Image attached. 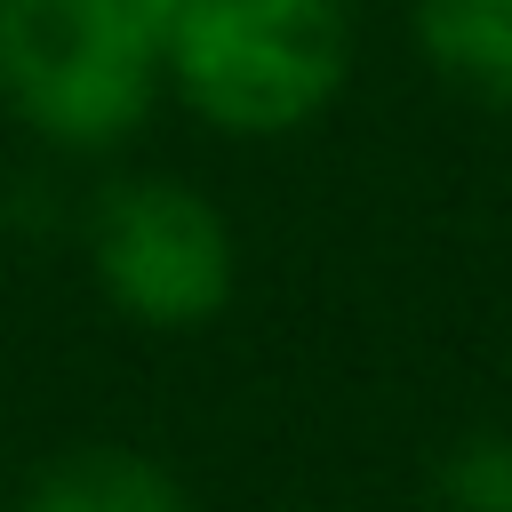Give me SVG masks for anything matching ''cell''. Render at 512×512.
<instances>
[{
    "mask_svg": "<svg viewBox=\"0 0 512 512\" xmlns=\"http://www.w3.org/2000/svg\"><path fill=\"white\" fill-rule=\"evenodd\" d=\"M176 0H0V112L64 152L128 144L168 88Z\"/></svg>",
    "mask_w": 512,
    "mask_h": 512,
    "instance_id": "cell-1",
    "label": "cell"
},
{
    "mask_svg": "<svg viewBox=\"0 0 512 512\" xmlns=\"http://www.w3.org/2000/svg\"><path fill=\"white\" fill-rule=\"evenodd\" d=\"M16 512H192V496L160 456L128 440H80L32 464Z\"/></svg>",
    "mask_w": 512,
    "mask_h": 512,
    "instance_id": "cell-4",
    "label": "cell"
},
{
    "mask_svg": "<svg viewBox=\"0 0 512 512\" xmlns=\"http://www.w3.org/2000/svg\"><path fill=\"white\" fill-rule=\"evenodd\" d=\"M432 512H512V424H472L432 464Z\"/></svg>",
    "mask_w": 512,
    "mask_h": 512,
    "instance_id": "cell-6",
    "label": "cell"
},
{
    "mask_svg": "<svg viewBox=\"0 0 512 512\" xmlns=\"http://www.w3.org/2000/svg\"><path fill=\"white\" fill-rule=\"evenodd\" d=\"M352 56V0H176L168 88L224 136H288L344 96Z\"/></svg>",
    "mask_w": 512,
    "mask_h": 512,
    "instance_id": "cell-2",
    "label": "cell"
},
{
    "mask_svg": "<svg viewBox=\"0 0 512 512\" xmlns=\"http://www.w3.org/2000/svg\"><path fill=\"white\" fill-rule=\"evenodd\" d=\"M88 264L120 320L184 336L232 304L240 240L208 192L176 176H112L88 208Z\"/></svg>",
    "mask_w": 512,
    "mask_h": 512,
    "instance_id": "cell-3",
    "label": "cell"
},
{
    "mask_svg": "<svg viewBox=\"0 0 512 512\" xmlns=\"http://www.w3.org/2000/svg\"><path fill=\"white\" fill-rule=\"evenodd\" d=\"M416 40L448 88L512 112V0H416Z\"/></svg>",
    "mask_w": 512,
    "mask_h": 512,
    "instance_id": "cell-5",
    "label": "cell"
}]
</instances>
